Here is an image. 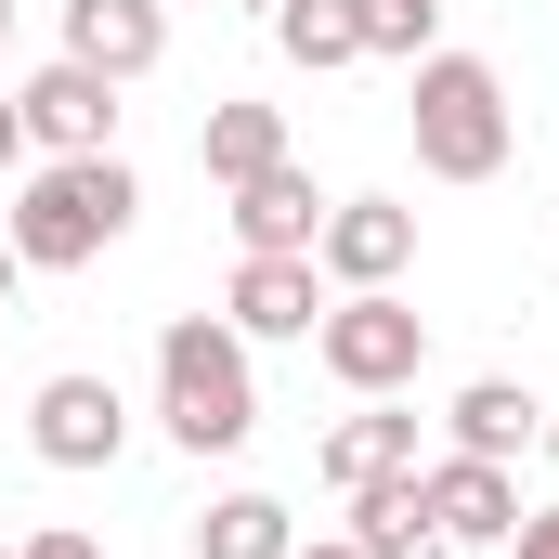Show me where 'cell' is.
<instances>
[{"label":"cell","mask_w":559,"mask_h":559,"mask_svg":"<svg viewBox=\"0 0 559 559\" xmlns=\"http://www.w3.org/2000/svg\"><path fill=\"white\" fill-rule=\"evenodd\" d=\"M286 559H352V534H338V547H286Z\"/></svg>","instance_id":"603a6c76"},{"label":"cell","mask_w":559,"mask_h":559,"mask_svg":"<svg viewBox=\"0 0 559 559\" xmlns=\"http://www.w3.org/2000/svg\"><path fill=\"white\" fill-rule=\"evenodd\" d=\"M429 481V521L455 534V547H495V534H521V481L495 468V455H442V468H417Z\"/></svg>","instance_id":"9c48e42d"},{"label":"cell","mask_w":559,"mask_h":559,"mask_svg":"<svg viewBox=\"0 0 559 559\" xmlns=\"http://www.w3.org/2000/svg\"><path fill=\"white\" fill-rule=\"evenodd\" d=\"M26 559H105V547H92V534H39Z\"/></svg>","instance_id":"44dd1931"},{"label":"cell","mask_w":559,"mask_h":559,"mask_svg":"<svg viewBox=\"0 0 559 559\" xmlns=\"http://www.w3.org/2000/svg\"><path fill=\"white\" fill-rule=\"evenodd\" d=\"M429 26H442V0H365V52H404V66H417Z\"/></svg>","instance_id":"ac0fdd59"},{"label":"cell","mask_w":559,"mask_h":559,"mask_svg":"<svg viewBox=\"0 0 559 559\" xmlns=\"http://www.w3.org/2000/svg\"><path fill=\"white\" fill-rule=\"evenodd\" d=\"M169 52V13L156 0H66V66H92V79H143Z\"/></svg>","instance_id":"ba28073f"},{"label":"cell","mask_w":559,"mask_h":559,"mask_svg":"<svg viewBox=\"0 0 559 559\" xmlns=\"http://www.w3.org/2000/svg\"><path fill=\"white\" fill-rule=\"evenodd\" d=\"M312 261H325L338 286H391L404 261H417V209H391V195H338L325 235H312Z\"/></svg>","instance_id":"8992f818"},{"label":"cell","mask_w":559,"mask_h":559,"mask_svg":"<svg viewBox=\"0 0 559 559\" xmlns=\"http://www.w3.org/2000/svg\"><path fill=\"white\" fill-rule=\"evenodd\" d=\"M0 39H13V0H0Z\"/></svg>","instance_id":"cb8c5ba5"},{"label":"cell","mask_w":559,"mask_h":559,"mask_svg":"<svg viewBox=\"0 0 559 559\" xmlns=\"http://www.w3.org/2000/svg\"><path fill=\"white\" fill-rule=\"evenodd\" d=\"M312 352H325V378H338V391H365V404H378V391H404V378L429 365V325L391 299V286H352V299L312 325Z\"/></svg>","instance_id":"277c9868"},{"label":"cell","mask_w":559,"mask_h":559,"mask_svg":"<svg viewBox=\"0 0 559 559\" xmlns=\"http://www.w3.org/2000/svg\"><path fill=\"white\" fill-rule=\"evenodd\" d=\"M13 156H26V105L0 92V169H13Z\"/></svg>","instance_id":"ffe728a7"},{"label":"cell","mask_w":559,"mask_h":559,"mask_svg":"<svg viewBox=\"0 0 559 559\" xmlns=\"http://www.w3.org/2000/svg\"><path fill=\"white\" fill-rule=\"evenodd\" d=\"M13 274H26V261H13V235H0V299H13Z\"/></svg>","instance_id":"7402d4cb"},{"label":"cell","mask_w":559,"mask_h":559,"mask_svg":"<svg viewBox=\"0 0 559 559\" xmlns=\"http://www.w3.org/2000/svg\"><path fill=\"white\" fill-rule=\"evenodd\" d=\"M235 235H248V261H312V235H325V195L299 182V169H261V182H235Z\"/></svg>","instance_id":"8fae6325"},{"label":"cell","mask_w":559,"mask_h":559,"mask_svg":"<svg viewBox=\"0 0 559 559\" xmlns=\"http://www.w3.org/2000/svg\"><path fill=\"white\" fill-rule=\"evenodd\" d=\"M325 299H312V261H235V338H312Z\"/></svg>","instance_id":"7c38bea8"},{"label":"cell","mask_w":559,"mask_h":559,"mask_svg":"<svg viewBox=\"0 0 559 559\" xmlns=\"http://www.w3.org/2000/svg\"><path fill=\"white\" fill-rule=\"evenodd\" d=\"M352 559H455V534L429 521V481H417V468H391V481L352 495Z\"/></svg>","instance_id":"30bf717a"},{"label":"cell","mask_w":559,"mask_h":559,"mask_svg":"<svg viewBox=\"0 0 559 559\" xmlns=\"http://www.w3.org/2000/svg\"><path fill=\"white\" fill-rule=\"evenodd\" d=\"M131 209H143V182L118 169V156H52L0 235H13L26 274H79V261H105V248L131 235Z\"/></svg>","instance_id":"6da1fadb"},{"label":"cell","mask_w":559,"mask_h":559,"mask_svg":"<svg viewBox=\"0 0 559 559\" xmlns=\"http://www.w3.org/2000/svg\"><path fill=\"white\" fill-rule=\"evenodd\" d=\"M521 442H534V391H508V378H468L455 391V455H495L508 468Z\"/></svg>","instance_id":"2e32d148"},{"label":"cell","mask_w":559,"mask_h":559,"mask_svg":"<svg viewBox=\"0 0 559 559\" xmlns=\"http://www.w3.org/2000/svg\"><path fill=\"white\" fill-rule=\"evenodd\" d=\"M417 169L442 182H495L508 169V92H495V66L481 52H417Z\"/></svg>","instance_id":"3957f363"},{"label":"cell","mask_w":559,"mask_h":559,"mask_svg":"<svg viewBox=\"0 0 559 559\" xmlns=\"http://www.w3.org/2000/svg\"><path fill=\"white\" fill-rule=\"evenodd\" d=\"M195 156H209V182H261V169L286 156V118H274V105H209Z\"/></svg>","instance_id":"9a60e30c"},{"label":"cell","mask_w":559,"mask_h":559,"mask_svg":"<svg viewBox=\"0 0 559 559\" xmlns=\"http://www.w3.org/2000/svg\"><path fill=\"white\" fill-rule=\"evenodd\" d=\"M274 39H286V66H365V0H274Z\"/></svg>","instance_id":"5bb4252c"},{"label":"cell","mask_w":559,"mask_h":559,"mask_svg":"<svg viewBox=\"0 0 559 559\" xmlns=\"http://www.w3.org/2000/svg\"><path fill=\"white\" fill-rule=\"evenodd\" d=\"M156 391H169V429H182V455H235V442L261 429L248 338H235V325H209V312H182V325L156 338Z\"/></svg>","instance_id":"7a4b0ae2"},{"label":"cell","mask_w":559,"mask_h":559,"mask_svg":"<svg viewBox=\"0 0 559 559\" xmlns=\"http://www.w3.org/2000/svg\"><path fill=\"white\" fill-rule=\"evenodd\" d=\"M391 468H417V417L365 404V417L325 429V481H338V495H365V481H391Z\"/></svg>","instance_id":"4fadbf2b"},{"label":"cell","mask_w":559,"mask_h":559,"mask_svg":"<svg viewBox=\"0 0 559 559\" xmlns=\"http://www.w3.org/2000/svg\"><path fill=\"white\" fill-rule=\"evenodd\" d=\"M286 547H299V521H286L274 495H222L195 521V559H286Z\"/></svg>","instance_id":"e0dca14e"},{"label":"cell","mask_w":559,"mask_h":559,"mask_svg":"<svg viewBox=\"0 0 559 559\" xmlns=\"http://www.w3.org/2000/svg\"><path fill=\"white\" fill-rule=\"evenodd\" d=\"M547 442H559V429H547Z\"/></svg>","instance_id":"484cf974"},{"label":"cell","mask_w":559,"mask_h":559,"mask_svg":"<svg viewBox=\"0 0 559 559\" xmlns=\"http://www.w3.org/2000/svg\"><path fill=\"white\" fill-rule=\"evenodd\" d=\"M26 442H39L52 468H118V442H131V404H118V378H39V404H26Z\"/></svg>","instance_id":"5b68a950"},{"label":"cell","mask_w":559,"mask_h":559,"mask_svg":"<svg viewBox=\"0 0 559 559\" xmlns=\"http://www.w3.org/2000/svg\"><path fill=\"white\" fill-rule=\"evenodd\" d=\"M13 105H26V143H52V156H118L105 143L118 131V79H92V66H39Z\"/></svg>","instance_id":"52a82bcc"},{"label":"cell","mask_w":559,"mask_h":559,"mask_svg":"<svg viewBox=\"0 0 559 559\" xmlns=\"http://www.w3.org/2000/svg\"><path fill=\"white\" fill-rule=\"evenodd\" d=\"M521 559H559V508H521V534H508Z\"/></svg>","instance_id":"d6986e66"},{"label":"cell","mask_w":559,"mask_h":559,"mask_svg":"<svg viewBox=\"0 0 559 559\" xmlns=\"http://www.w3.org/2000/svg\"><path fill=\"white\" fill-rule=\"evenodd\" d=\"M248 13H274V0H248Z\"/></svg>","instance_id":"d4e9b609"}]
</instances>
